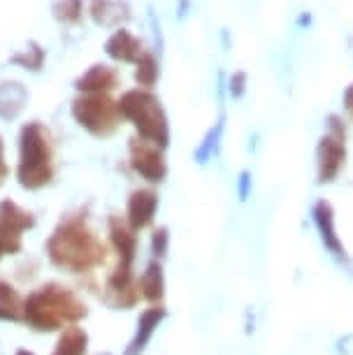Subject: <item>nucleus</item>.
I'll use <instances>...</instances> for the list:
<instances>
[{
	"label": "nucleus",
	"instance_id": "f257e3e1",
	"mask_svg": "<svg viewBox=\"0 0 353 355\" xmlns=\"http://www.w3.org/2000/svg\"><path fill=\"white\" fill-rule=\"evenodd\" d=\"M44 251L51 265L70 274H89L107 258L105 244L91 230L82 214H68L46 239Z\"/></svg>",
	"mask_w": 353,
	"mask_h": 355
},
{
	"label": "nucleus",
	"instance_id": "6e6552de",
	"mask_svg": "<svg viewBox=\"0 0 353 355\" xmlns=\"http://www.w3.org/2000/svg\"><path fill=\"white\" fill-rule=\"evenodd\" d=\"M346 135L339 132H328L325 137H321V144L316 149L318 158V182H332L342 170L344 160H346Z\"/></svg>",
	"mask_w": 353,
	"mask_h": 355
},
{
	"label": "nucleus",
	"instance_id": "a211bd4d",
	"mask_svg": "<svg viewBox=\"0 0 353 355\" xmlns=\"http://www.w3.org/2000/svg\"><path fill=\"white\" fill-rule=\"evenodd\" d=\"M135 79H137L139 89H144V91L154 89V84L158 82V63H156L154 53L144 51L142 56H139L137 70H135Z\"/></svg>",
	"mask_w": 353,
	"mask_h": 355
},
{
	"label": "nucleus",
	"instance_id": "9b49d317",
	"mask_svg": "<svg viewBox=\"0 0 353 355\" xmlns=\"http://www.w3.org/2000/svg\"><path fill=\"white\" fill-rule=\"evenodd\" d=\"M119 86V72L110 65H93L77 79V89L82 93H110Z\"/></svg>",
	"mask_w": 353,
	"mask_h": 355
},
{
	"label": "nucleus",
	"instance_id": "ddd939ff",
	"mask_svg": "<svg viewBox=\"0 0 353 355\" xmlns=\"http://www.w3.org/2000/svg\"><path fill=\"white\" fill-rule=\"evenodd\" d=\"M105 49L114 61H121V63H132V61H139V56L144 53L142 49V42L132 35L130 31H117L114 35L107 40V44H105Z\"/></svg>",
	"mask_w": 353,
	"mask_h": 355
},
{
	"label": "nucleus",
	"instance_id": "7ed1b4c3",
	"mask_svg": "<svg viewBox=\"0 0 353 355\" xmlns=\"http://www.w3.org/2000/svg\"><path fill=\"white\" fill-rule=\"evenodd\" d=\"M19 184L28 191H40L54 179V149L51 135L42 123L24 125L19 137Z\"/></svg>",
	"mask_w": 353,
	"mask_h": 355
},
{
	"label": "nucleus",
	"instance_id": "b1692460",
	"mask_svg": "<svg viewBox=\"0 0 353 355\" xmlns=\"http://www.w3.org/2000/svg\"><path fill=\"white\" fill-rule=\"evenodd\" d=\"M244 84H246V75L244 72H235V75L230 77V93L235 98H239L244 93Z\"/></svg>",
	"mask_w": 353,
	"mask_h": 355
},
{
	"label": "nucleus",
	"instance_id": "6ab92c4d",
	"mask_svg": "<svg viewBox=\"0 0 353 355\" xmlns=\"http://www.w3.org/2000/svg\"><path fill=\"white\" fill-rule=\"evenodd\" d=\"M21 237L24 232L17 230V227L8 225L5 220H0V258L5 256H15V253L21 251Z\"/></svg>",
	"mask_w": 353,
	"mask_h": 355
},
{
	"label": "nucleus",
	"instance_id": "4be33fe9",
	"mask_svg": "<svg viewBox=\"0 0 353 355\" xmlns=\"http://www.w3.org/2000/svg\"><path fill=\"white\" fill-rule=\"evenodd\" d=\"M12 61L19 63L26 70H37L40 65H42V61H44V51L40 49V46L33 44L31 49H26L24 53H17V56L12 58Z\"/></svg>",
	"mask_w": 353,
	"mask_h": 355
},
{
	"label": "nucleus",
	"instance_id": "f3484780",
	"mask_svg": "<svg viewBox=\"0 0 353 355\" xmlns=\"http://www.w3.org/2000/svg\"><path fill=\"white\" fill-rule=\"evenodd\" d=\"M139 295L149 302H158L165 293V279H163V267L158 263L146 265V270L142 272V277L137 279Z\"/></svg>",
	"mask_w": 353,
	"mask_h": 355
},
{
	"label": "nucleus",
	"instance_id": "2eb2a0df",
	"mask_svg": "<svg viewBox=\"0 0 353 355\" xmlns=\"http://www.w3.org/2000/svg\"><path fill=\"white\" fill-rule=\"evenodd\" d=\"M24 318V297L17 293V288L10 281L0 279V320L17 323Z\"/></svg>",
	"mask_w": 353,
	"mask_h": 355
},
{
	"label": "nucleus",
	"instance_id": "dca6fc26",
	"mask_svg": "<svg viewBox=\"0 0 353 355\" xmlns=\"http://www.w3.org/2000/svg\"><path fill=\"white\" fill-rule=\"evenodd\" d=\"M86 346H89V334L84 327L70 325L61 332L51 355H86Z\"/></svg>",
	"mask_w": 353,
	"mask_h": 355
},
{
	"label": "nucleus",
	"instance_id": "423d86ee",
	"mask_svg": "<svg viewBox=\"0 0 353 355\" xmlns=\"http://www.w3.org/2000/svg\"><path fill=\"white\" fill-rule=\"evenodd\" d=\"M130 165L149 184H161L165 174H168V165H165L161 149L144 142V139H132L130 142Z\"/></svg>",
	"mask_w": 353,
	"mask_h": 355
},
{
	"label": "nucleus",
	"instance_id": "bb28decb",
	"mask_svg": "<svg viewBox=\"0 0 353 355\" xmlns=\"http://www.w3.org/2000/svg\"><path fill=\"white\" fill-rule=\"evenodd\" d=\"M15 355H35V353H31V351H17Z\"/></svg>",
	"mask_w": 353,
	"mask_h": 355
},
{
	"label": "nucleus",
	"instance_id": "5701e85b",
	"mask_svg": "<svg viewBox=\"0 0 353 355\" xmlns=\"http://www.w3.org/2000/svg\"><path fill=\"white\" fill-rule=\"evenodd\" d=\"M151 246H154L156 256H165V251H168V230H165V227L154 232V242H151Z\"/></svg>",
	"mask_w": 353,
	"mask_h": 355
},
{
	"label": "nucleus",
	"instance_id": "393cba45",
	"mask_svg": "<svg viewBox=\"0 0 353 355\" xmlns=\"http://www.w3.org/2000/svg\"><path fill=\"white\" fill-rule=\"evenodd\" d=\"M8 174H10V167L5 163V149H3V139H0V186L8 179Z\"/></svg>",
	"mask_w": 353,
	"mask_h": 355
},
{
	"label": "nucleus",
	"instance_id": "1a4fd4ad",
	"mask_svg": "<svg viewBox=\"0 0 353 355\" xmlns=\"http://www.w3.org/2000/svg\"><path fill=\"white\" fill-rule=\"evenodd\" d=\"M158 209V196L149 189L132 191L128 198V207H126V220L130 223L132 230H144L146 225L154 223Z\"/></svg>",
	"mask_w": 353,
	"mask_h": 355
},
{
	"label": "nucleus",
	"instance_id": "aec40b11",
	"mask_svg": "<svg viewBox=\"0 0 353 355\" xmlns=\"http://www.w3.org/2000/svg\"><path fill=\"white\" fill-rule=\"evenodd\" d=\"M91 15H93V19H96L98 24L110 26V24L119 21L123 12H121V5L112 3V0H93V3H91Z\"/></svg>",
	"mask_w": 353,
	"mask_h": 355
},
{
	"label": "nucleus",
	"instance_id": "f8f14e48",
	"mask_svg": "<svg viewBox=\"0 0 353 355\" xmlns=\"http://www.w3.org/2000/svg\"><path fill=\"white\" fill-rule=\"evenodd\" d=\"M165 318V309L163 306H151L146 309L142 316H139V323H137V332L132 337L130 346L126 348V355H142V351L149 344V339L154 337L156 327L161 325V320Z\"/></svg>",
	"mask_w": 353,
	"mask_h": 355
},
{
	"label": "nucleus",
	"instance_id": "9d476101",
	"mask_svg": "<svg viewBox=\"0 0 353 355\" xmlns=\"http://www.w3.org/2000/svg\"><path fill=\"white\" fill-rule=\"evenodd\" d=\"M110 239L112 246L117 249L119 265L132 267L137 253V230H132L130 223L121 216H112L110 218Z\"/></svg>",
	"mask_w": 353,
	"mask_h": 355
},
{
	"label": "nucleus",
	"instance_id": "f03ea898",
	"mask_svg": "<svg viewBox=\"0 0 353 355\" xmlns=\"http://www.w3.org/2000/svg\"><path fill=\"white\" fill-rule=\"evenodd\" d=\"M86 316V304L72 288L44 284L24 297V323L37 332H56L77 325Z\"/></svg>",
	"mask_w": 353,
	"mask_h": 355
},
{
	"label": "nucleus",
	"instance_id": "0eeeda50",
	"mask_svg": "<svg viewBox=\"0 0 353 355\" xmlns=\"http://www.w3.org/2000/svg\"><path fill=\"white\" fill-rule=\"evenodd\" d=\"M139 297L142 295H139V286L132 277V267L119 265L105 284V302L114 309H128V306L139 302Z\"/></svg>",
	"mask_w": 353,
	"mask_h": 355
},
{
	"label": "nucleus",
	"instance_id": "4468645a",
	"mask_svg": "<svg viewBox=\"0 0 353 355\" xmlns=\"http://www.w3.org/2000/svg\"><path fill=\"white\" fill-rule=\"evenodd\" d=\"M28 93L19 82H0V116L15 119L24 110Z\"/></svg>",
	"mask_w": 353,
	"mask_h": 355
},
{
	"label": "nucleus",
	"instance_id": "a878e982",
	"mask_svg": "<svg viewBox=\"0 0 353 355\" xmlns=\"http://www.w3.org/2000/svg\"><path fill=\"white\" fill-rule=\"evenodd\" d=\"M344 105H346V110H349V114L353 116V84L344 93Z\"/></svg>",
	"mask_w": 353,
	"mask_h": 355
},
{
	"label": "nucleus",
	"instance_id": "39448f33",
	"mask_svg": "<svg viewBox=\"0 0 353 355\" xmlns=\"http://www.w3.org/2000/svg\"><path fill=\"white\" fill-rule=\"evenodd\" d=\"M72 116L96 137H110L121 123L119 103L110 98V93H84L72 103Z\"/></svg>",
	"mask_w": 353,
	"mask_h": 355
},
{
	"label": "nucleus",
	"instance_id": "20e7f679",
	"mask_svg": "<svg viewBox=\"0 0 353 355\" xmlns=\"http://www.w3.org/2000/svg\"><path fill=\"white\" fill-rule=\"evenodd\" d=\"M119 112L121 119L130 121L139 132V139L165 149L170 142V125L168 116H165L161 100L154 93L144 89H132L126 91L121 100H119Z\"/></svg>",
	"mask_w": 353,
	"mask_h": 355
},
{
	"label": "nucleus",
	"instance_id": "412c9836",
	"mask_svg": "<svg viewBox=\"0 0 353 355\" xmlns=\"http://www.w3.org/2000/svg\"><path fill=\"white\" fill-rule=\"evenodd\" d=\"M54 17L58 21L72 24L82 17V0H56L54 5Z\"/></svg>",
	"mask_w": 353,
	"mask_h": 355
}]
</instances>
